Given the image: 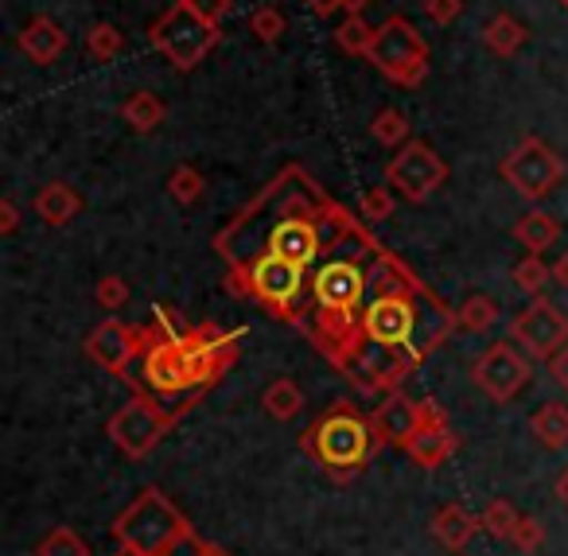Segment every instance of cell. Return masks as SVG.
Segmentation results:
<instances>
[{
	"mask_svg": "<svg viewBox=\"0 0 568 556\" xmlns=\"http://www.w3.org/2000/svg\"><path fill=\"white\" fill-rule=\"evenodd\" d=\"M549 377L560 385V390L568 393V346H565L560 354H552V358H549Z\"/></svg>",
	"mask_w": 568,
	"mask_h": 556,
	"instance_id": "41",
	"label": "cell"
},
{
	"mask_svg": "<svg viewBox=\"0 0 568 556\" xmlns=\"http://www.w3.org/2000/svg\"><path fill=\"white\" fill-rule=\"evenodd\" d=\"M479 514H471L467 506H459V502H448V506L436 509L433 517V537L440 540L444 548H452V553H459V548L471 545V537L479 533Z\"/></svg>",
	"mask_w": 568,
	"mask_h": 556,
	"instance_id": "19",
	"label": "cell"
},
{
	"mask_svg": "<svg viewBox=\"0 0 568 556\" xmlns=\"http://www.w3.org/2000/svg\"><path fill=\"white\" fill-rule=\"evenodd\" d=\"M420 424H425L420 421V401H409V397H402V393H394V397H389L386 405H378V413H374V432H378V439L394 447L409 444V436Z\"/></svg>",
	"mask_w": 568,
	"mask_h": 556,
	"instance_id": "17",
	"label": "cell"
},
{
	"mask_svg": "<svg viewBox=\"0 0 568 556\" xmlns=\"http://www.w3.org/2000/svg\"><path fill=\"white\" fill-rule=\"evenodd\" d=\"M20 230V206H17V199H0V234L9 237V234H17Z\"/></svg>",
	"mask_w": 568,
	"mask_h": 556,
	"instance_id": "40",
	"label": "cell"
},
{
	"mask_svg": "<svg viewBox=\"0 0 568 556\" xmlns=\"http://www.w3.org/2000/svg\"><path fill=\"white\" fill-rule=\"evenodd\" d=\"M557 498H560V502H565V506H568V471H565V475L557 478Z\"/></svg>",
	"mask_w": 568,
	"mask_h": 556,
	"instance_id": "46",
	"label": "cell"
},
{
	"mask_svg": "<svg viewBox=\"0 0 568 556\" xmlns=\"http://www.w3.org/2000/svg\"><path fill=\"white\" fill-rule=\"evenodd\" d=\"M378 432L374 421H363L351 405H335L316 421V428L304 432V452L316 455L332 471H358L378 452Z\"/></svg>",
	"mask_w": 568,
	"mask_h": 556,
	"instance_id": "2",
	"label": "cell"
},
{
	"mask_svg": "<svg viewBox=\"0 0 568 556\" xmlns=\"http://www.w3.org/2000/svg\"><path fill=\"white\" fill-rule=\"evenodd\" d=\"M206 191V180L195 164H175L172 175H168V195L175 199L180 206H195Z\"/></svg>",
	"mask_w": 568,
	"mask_h": 556,
	"instance_id": "30",
	"label": "cell"
},
{
	"mask_svg": "<svg viewBox=\"0 0 568 556\" xmlns=\"http://www.w3.org/2000/svg\"><path fill=\"white\" fill-rule=\"evenodd\" d=\"M363 289H366V276L358 273V265H351V261H332V265L320 269L316 281H312L316 304L332 315L355 312L358 300H363Z\"/></svg>",
	"mask_w": 568,
	"mask_h": 556,
	"instance_id": "13",
	"label": "cell"
},
{
	"mask_svg": "<svg viewBox=\"0 0 568 556\" xmlns=\"http://www.w3.org/2000/svg\"><path fill=\"white\" fill-rule=\"evenodd\" d=\"M168 118V105L160 94H152V90H133V94L121 102V121H125L133 133H156L160 125H164Z\"/></svg>",
	"mask_w": 568,
	"mask_h": 556,
	"instance_id": "22",
	"label": "cell"
},
{
	"mask_svg": "<svg viewBox=\"0 0 568 556\" xmlns=\"http://www.w3.org/2000/svg\"><path fill=\"white\" fill-rule=\"evenodd\" d=\"M67 43H71V40H67V32L51 17H32L17 36L20 55L32 59L36 67L59 63V59H63V51H67Z\"/></svg>",
	"mask_w": 568,
	"mask_h": 556,
	"instance_id": "16",
	"label": "cell"
},
{
	"mask_svg": "<svg viewBox=\"0 0 568 556\" xmlns=\"http://www.w3.org/2000/svg\"><path fill=\"white\" fill-rule=\"evenodd\" d=\"M394 211H397V191L389 188V183H386V188L363 191V199H358V219L371 222V226H378V222L394 219Z\"/></svg>",
	"mask_w": 568,
	"mask_h": 556,
	"instance_id": "33",
	"label": "cell"
},
{
	"mask_svg": "<svg viewBox=\"0 0 568 556\" xmlns=\"http://www.w3.org/2000/svg\"><path fill=\"white\" fill-rule=\"evenodd\" d=\"M552 281H557L560 289H568V253H560L557 265H552Z\"/></svg>",
	"mask_w": 568,
	"mask_h": 556,
	"instance_id": "44",
	"label": "cell"
},
{
	"mask_svg": "<svg viewBox=\"0 0 568 556\" xmlns=\"http://www.w3.org/2000/svg\"><path fill=\"white\" fill-rule=\"evenodd\" d=\"M503 180L529 203H541L565 180V160L541 141V137H521L503 160Z\"/></svg>",
	"mask_w": 568,
	"mask_h": 556,
	"instance_id": "6",
	"label": "cell"
},
{
	"mask_svg": "<svg viewBox=\"0 0 568 556\" xmlns=\"http://www.w3.org/2000/svg\"><path fill=\"white\" fill-rule=\"evenodd\" d=\"M529 362H534V358H526V354H521L514 343H495V346H487L479 358H475L471 382L479 385L490 401L506 405V401H514L521 390H526Z\"/></svg>",
	"mask_w": 568,
	"mask_h": 556,
	"instance_id": "10",
	"label": "cell"
},
{
	"mask_svg": "<svg viewBox=\"0 0 568 556\" xmlns=\"http://www.w3.org/2000/svg\"><path fill=\"white\" fill-rule=\"evenodd\" d=\"M526 40H529L526 24H521L518 17H510V12H498V17H490L487 24H483V48L498 59H514L526 48Z\"/></svg>",
	"mask_w": 568,
	"mask_h": 556,
	"instance_id": "21",
	"label": "cell"
},
{
	"mask_svg": "<svg viewBox=\"0 0 568 556\" xmlns=\"http://www.w3.org/2000/svg\"><path fill=\"white\" fill-rule=\"evenodd\" d=\"M366 323V335L374 338V343H386V346H402L409 343L413 335V307L405 296H378L371 307H366L363 315Z\"/></svg>",
	"mask_w": 568,
	"mask_h": 556,
	"instance_id": "14",
	"label": "cell"
},
{
	"mask_svg": "<svg viewBox=\"0 0 568 556\" xmlns=\"http://www.w3.org/2000/svg\"><path fill=\"white\" fill-rule=\"evenodd\" d=\"M273 257L288 261V265H301L308 269L312 261L320 257V230L304 219H288L268 234V250Z\"/></svg>",
	"mask_w": 568,
	"mask_h": 556,
	"instance_id": "15",
	"label": "cell"
},
{
	"mask_svg": "<svg viewBox=\"0 0 568 556\" xmlns=\"http://www.w3.org/2000/svg\"><path fill=\"white\" fill-rule=\"evenodd\" d=\"M386 183L405 203H428V199L448 183V164H444V156H436L428 144L409 141V144H402L397 156L386 164Z\"/></svg>",
	"mask_w": 568,
	"mask_h": 556,
	"instance_id": "8",
	"label": "cell"
},
{
	"mask_svg": "<svg viewBox=\"0 0 568 556\" xmlns=\"http://www.w3.org/2000/svg\"><path fill=\"white\" fill-rule=\"evenodd\" d=\"M219 346L203 335H156L144 343V382L156 393H180L219 374Z\"/></svg>",
	"mask_w": 568,
	"mask_h": 556,
	"instance_id": "1",
	"label": "cell"
},
{
	"mask_svg": "<svg viewBox=\"0 0 568 556\" xmlns=\"http://www.w3.org/2000/svg\"><path fill=\"white\" fill-rule=\"evenodd\" d=\"M510 343L518 346L526 358L549 362L552 354H560L568 346V315L560 312L557 304H549L545 296H534L526 312L514 315Z\"/></svg>",
	"mask_w": 568,
	"mask_h": 556,
	"instance_id": "9",
	"label": "cell"
},
{
	"mask_svg": "<svg viewBox=\"0 0 568 556\" xmlns=\"http://www.w3.org/2000/svg\"><path fill=\"white\" fill-rule=\"evenodd\" d=\"M304 289H308V276H304V269L288 265V261L273 257V253H265V257H257L250 265V292L261 300V304L288 312V307L304 296Z\"/></svg>",
	"mask_w": 568,
	"mask_h": 556,
	"instance_id": "11",
	"label": "cell"
},
{
	"mask_svg": "<svg viewBox=\"0 0 568 556\" xmlns=\"http://www.w3.org/2000/svg\"><path fill=\"white\" fill-rule=\"evenodd\" d=\"M149 40L160 55H168V63L172 67L191 71V67H199L214 48H219L222 32L214 24H206V20H199L183 0H175L172 9L152 24Z\"/></svg>",
	"mask_w": 568,
	"mask_h": 556,
	"instance_id": "4",
	"label": "cell"
},
{
	"mask_svg": "<svg viewBox=\"0 0 568 556\" xmlns=\"http://www.w3.org/2000/svg\"><path fill=\"white\" fill-rule=\"evenodd\" d=\"M510 281H514V289L526 292V296H541L552 284V265H545L541 253H526V257L514 265Z\"/></svg>",
	"mask_w": 568,
	"mask_h": 556,
	"instance_id": "27",
	"label": "cell"
},
{
	"mask_svg": "<svg viewBox=\"0 0 568 556\" xmlns=\"http://www.w3.org/2000/svg\"><path fill=\"white\" fill-rule=\"evenodd\" d=\"M366 4H371V0H343V12H347V17H363Z\"/></svg>",
	"mask_w": 568,
	"mask_h": 556,
	"instance_id": "45",
	"label": "cell"
},
{
	"mask_svg": "<svg viewBox=\"0 0 568 556\" xmlns=\"http://www.w3.org/2000/svg\"><path fill=\"white\" fill-rule=\"evenodd\" d=\"M284 28H288V20H284V12L276 9V4H261V9L250 12V32L257 36L261 43H268V48L281 43Z\"/></svg>",
	"mask_w": 568,
	"mask_h": 556,
	"instance_id": "35",
	"label": "cell"
},
{
	"mask_svg": "<svg viewBox=\"0 0 568 556\" xmlns=\"http://www.w3.org/2000/svg\"><path fill=\"white\" fill-rule=\"evenodd\" d=\"M459 327L471 331V335H483L498 323V304L490 296H467L464 307H459Z\"/></svg>",
	"mask_w": 568,
	"mask_h": 556,
	"instance_id": "32",
	"label": "cell"
},
{
	"mask_svg": "<svg viewBox=\"0 0 568 556\" xmlns=\"http://www.w3.org/2000/svg\"><path fill=\"white\" fill-rule=\"evenodd\" d=\"M191 12H195L199 20H206V24L222 28V20L234 12V0H183Z\"/></svg>",
	"mask_w": 568,
	"mask_h": 556,
	"instance_id": "39",
	"label": "cell"
},
{
	"mask_svg": "<svg viewBox=\"0 0 568 556\" xmlns=\"http://www.w3.org/2000/svg\"><path fill=\"white\" fill-rule=\"evenodd\" d=\"M87 55L90 59H98V63H110V59H118L121 51H125V32H121L118 24H90V32H87Z\"/></svg>",
	"mask_w": 568,
	"mask_h": 556,
	"instance_id": "31",
	"label": "cell"
},
{
	"mask_svg": "<svg viewBox=\"0 0 568 556\" xmlns=\"http://www.w3.org/2000/svg\"><path fill=\"white\" fill-rule=\"evenodd\" d=\"M518 522H521V514L514 509V502H506V498H490L479 514L483 533L495 540H510V533L518 529Z\"/></svg>",
	"mask_w": 568,
	"mask_h": 556,
	"instance_id": "29",
	"label": "cell"
},
{
	"mask_svg": "<svg viewBox=\"0 0 568 556\" xmlns=\"http://www.w3.org/2000/svg\"><path fill=\"white\" fill-rule=\"evenodd\" d=\"M261 405H265V413L273 416V421L284 424L304 413V390L293 377H276V382H268L265 393H261Z\"/></svg>",
	"mask_w": 568,
	"mask_h": 556,
	"instance_id": "25",
	"label": "cell"
},
{
	"mask_svg": "<svg viewBox=\"0 0 568 556\" xmlns=\"http://www.w3.org/2000/svg\"><path fill=\"white\" fill-rule=\"evenodd\" d=\"M206 556H214V553H206Z\"/></svg>",
	"mask_w": 568,
	"mask_h": 556,
	"instance_id": "47",
	"label": "cell"
},
{
	"mask_svg": "<svg viewBox=\"0 0 568 556\" xmlns=\"http://www.w3.org/2000/svg\"><path fill=\"white\" fill-rule=\"evenodd\" d=\"M168 428H172V416L149 397H133L129 405H121L118 413L105 421V436H110L113 447H118L121 455H129V459H144V455L168 436Z\"/></svg>",
	"mask_w": 568,
	"mask_h": 556,
	"instance_id": "7",
	"label": "cell"
},
{
	"mask_svg": "<svg viewBox=\"0 0 568 556\" xmlns=\"http://www.w3.org/2000/svg\"><path fill=\"white\" fill-rule=\"evenodd\" d=\"M36 214H40L48 226H71L82 214V195L71 183L51 180V183H43L40 195H36Z\"/></svg>",
	"mask_w": 568,
	"mask_h": 556,
	"instance_id": "20",
	"label": "cell"
},
{
	"mask_svg": "<svg viewBox=\"0 0 568 556\" xmlns=\"http://www.w3.org/2000/svg\"><path fill=\"white\" fill-rule=\"evenodd\" d=\"M510 545L518 548V553H537V548L545 545V525L537 522V517H521L518 529L510 533Z\"/></svg>",
	"mask_w": 568,
	"mask_h": 556,
	"instance_id": "37",
	"label": "cell"
},
{
	"mask_svg": "<svg viewBox=\"0 0 568 556\" xmlns=\"http://www.w3.org/2000/svg\"><path fill=\"white\" fill-rule=\"evenodd\" d=\"M374 36H378V28L366 24V17H347L332 32V40H335V48H339L343 55L366 59V55H371V48H374Z\"/></svg>",
	"mask_w": 568,
	"mask_h": 556,
	"instance_id": "26",
	"label": "cell"
},
{
	"mask_svg": "<svg viewBox=\"0 0 568 556\" xmlns=\"http://www.w3.org/2000/svg\"><path fill=\"white\" fill-rule=\"evenodd\" d=\"M129 284H125V276H102V281L94 284V300H98V307H105V312H121V307L129 304Z\"/></svg>",
	"mask_w": 568,
	"mask_h": 556,
	"instance_id": "36",
	"label": "cell"
},
{
	"mask_svg": "<svg viewBox=\"0 0 568 556\" xmlns=\"http://www.w3.org/2000/svg\"><path fill=\"white\" fill-rule=\"evenodd\" d=\"M371 137L382 149H402V144H409V118L402 110H394V105H386L382 113H374Z\"/></svg>",
	"mask_w": 568,
	"mask_h": 556,
	"instance_id": "28",
	"label": "cell"
},
{
	"mask_svg": "<svg viewBox=\"0 0 568 556\" xmlns=\"http://www.w3.org/2000/svg\"><path fill=\"white\" fill-rule=\"evenodd\" d=\"M420 421L425 424H448V413L440 408V401L428 397V401H420Z\"/></svg>",
	"mask_w": 568,
	"mask_h": 556,
	"instance_id": "42",
	"label": "cell"
},
{
	"mask_svg": "<svg viewBox=\"0 0 568 556\" xmlns=\"http://www.w3.org/2000/svg\"><path fill=\"white\" fill-rule=\"evenodd\" d=\"M136 351H144L141 331L129 327V323H121V320H113V315L98 323L87 338V358L94 362V366H102L105 374H125V366L133 362Z\"/></svg>",
	"mask_w": 568,
	"mask_h": 556,
	"instance_id": "12",
	"label": "cell"
},
{
	"mask_svg": "<svg viewBox=\"0 0 568 556\" xmlns=\"http://www.w3.org/2000/svg\"><path fill=\"white\" fill-rule=\"evenodd\" d=\"M36 556H90V545L71 529V525H59L48 537L36 545Z\"/></svg>",
	"mask_w": 568,
	"mask_h": 556,
	"instance_id": "34",
	"label": "cell"
},
{
	"mask_svg": "<svg viewBox=\"0 0 568 556\" xmlns=\"http://www.w3.org/2000/svg\"><path fill=\"white\" fill-rule=\"evenodd\" d=\"M366 59L397 87H420L428 79V43L405 17H389L378 28Z\"/></svg>",
	"mask_w": 568,
	"mask_h": 556,
	"instance_id": "5",
	"label": "cell"
},
{
	"mask_svg": "<svg viewBox=\"0 0 568 556\" xmlns=\"http://www.w3.org/2000/svg\"><path fill=\"white\" fill-rule=\"evenodd\" d=\"M118 540L125 553L121 556H168L183 537H187V522L180 509L164 498L160 491H149L118 517Z\"/></svg>",
	"mask_w": 568,
	"mask_h": 556,
	"instance_id": "3",
	"label": "cell"
},
{
	"mask_svg": "<svg viewBox=\"0 0 568 556\" xmlns=\"http://www.w3.org/2000/svg\"><path fill=\"white\" fill-rule=\"evenodd\" d=\"M456 447H459V439L448 424H420L402 452L409 455L417 467L433 471V467H440V463H448L452 455H456Z\"/></svg>",
	"mask_w": 568,
	"mask_h": 556,
	"instance_id": "18",
	"label": "cell"
},
{
	"mask_svg": "<svg viewBox=\"0 0 568 556\" xmlns=\"http://www.w3.org/2000/svg\"><path fill=\"white\" fill-rule=\"evenodd\" d=\"M529 432H534L545 447H552V452L568 447V405H560V401H545V405L529 416Z\"/></svg>",
	"mask_w": 568,
	"mask_h": 556,
	"instance_id": "24",
	"label": "cell"
},
{
	"mask_svg": "<svg viewBox=\"0 0 568 556\" xmlns=\"http://www.w3.org/2000/svg\"><path fill=\"white\" fill-rule=\"evenodd\" d=\"M304 9H308L312 17H335V12L343 9V0H304Z\"/></svg>",
	"mask_w": 568,
	"mask_h": 556,
	"instance_id": "43",
	"label": "cell"
},
{
	"mask_svg": "<svg viewBox=\"0 0 568 556\" xmlns=\"http://www.w3.org/2000/svg\"><path fill=\"white\" fill-rule=\"evenodd\" d=\"M557 237H560V222L549 211H537V206L514 222V242L526 253H545Z\"/></svg>",
	"mask_w": 568,
	"mask_h": 556,
	"instance_id": "23",
	"label": "cell"
},
{
	"mask_svg": "<svg viewBox=\"0 0 568 556\" xmlns=\"http://www.w3.org/2000/svg\"><path fill=\"white\" fill-rule=\"evenodd\" d=\"M420 9H425V17L433 20V24L448 28L464 17V0H420Z\"/></svg>",
	"mask_w": 568,
	"mask_h": 556,
	"instance_id": "38",
	"label": "cell"
}]
</instances>
